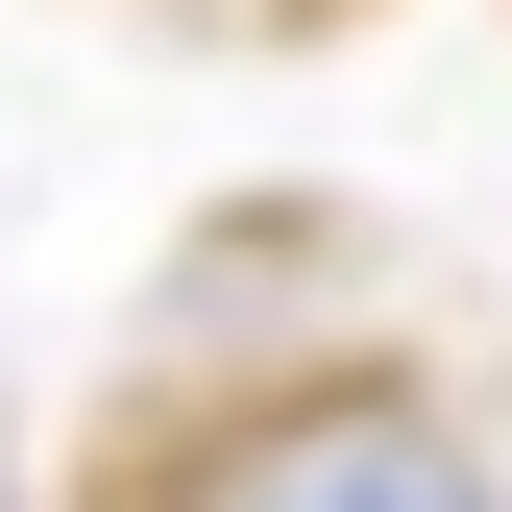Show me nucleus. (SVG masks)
<instances>
[{
  "mask_svg": "<svg viewBox=\"0 0 512 512\" xmlns=\"http://www.w3.org/2000/svg\"><path fill=\"white\" fill-rule=\"evenodd\" d=\"M98 512H512V488L439 391H269L220 439H171V464H122Z\"/></svg>",
  "mask_w": 512,
  "mask_h": 512,
  "instance_id": "f257e3e1",
  "label": "nucleus"
}]
</instances>
